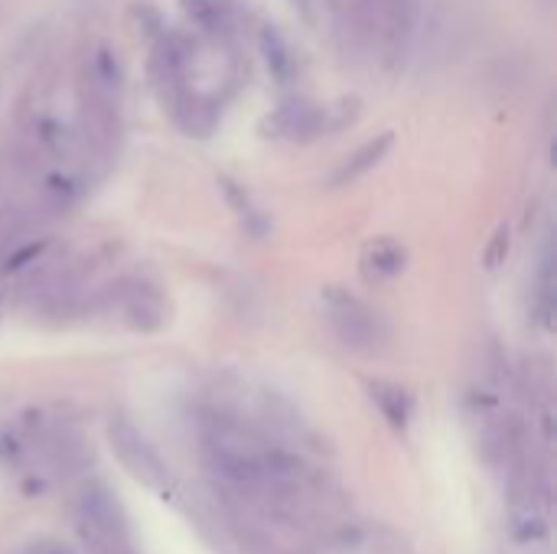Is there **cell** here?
<instances>
[{
	"label": "cell",
	"instance_id": "1",
	"mask_svg": "<svg viewBox=\"0 0 557 554\" xmlns=\"http://www.w3.org/2000/svg\"><path fill=\"white\" fill-rule=\"evenodd\" d=\"M117 95H121V65L111 49H95L82 72V114L85 131L95 147L111 150L117 140Z\"/></svg>",
	"mask_w": 557,
	"mask_h": 554
},
{
	"label": "cell",
	"instance_id": "2",
	"mask_svg": "<svg viewBox=\"0 0 557 554\" xmlns=\"http://www.w3.org/2000/svg\"><path fill=\"white\" fill-rule=\"evenodd\" d=\"M75 529L91 554H137L121 503L101 483H91L82 490Z\"/></svg>",
	"mask_w": 557,
	"mask_h": 554
},
{
	"label": "cell",
	"instance_id": "3",
	"mask_svg": "<svg viewBox=\"0 0 557 554\" xmlns=\"http://www.w3.org/2000/svg\"><path fill=\"white\" fill-rule=\"evenodd\" d=\"M323 310L330 320V330L336 333V340L352 349V353H375L385 343V327L379 320V313L359 300L356 294L343 291V287H326L323 291Z\"/></svg>",
	"mask_w": 557,
	"mask_h": 554
},
{
	"label": "cell",
	"instance_id": "4",
	"mask_svg": "<svg viewBox=\"0 0 557 554\" xmlns=\"http://www.w3.org/2000/svg\"><path fill=\"white\" fill-rule=\"evenodd\" d=\"M108 441H111L117 460L124 464V470L134 480H140L144 487H150L157 493H170V470H166V464L160 460L153 444L127 418H111Z\"/></svg>",
	"mask_w": 557,
	"mask_h": 554
},
{
	"label": "cell",
	"instance_id": "5",
	"mask_svg": "<svg viewBox=\"0 0 557 554\" xmlns=\"http://www.w3.org/2000/svg\"><path fill=\"white\" fill-rule=\"evenodd\" d=\"M261 131H264V137H284V140L326 137V108L323 104H310L304 98L284 101L274 114L264 118Z\"/></svg>",
	"mask_w": 557,
	"mask_h": 554
},
{
	"label": "cell",
	"instance_id": "6",
	"mask_svg": "<svg viewBox=\"0 0 557 554\" xmlns=\"http://www.w3.org/2000/svg\"><path fill=\"white\" fill-rule=\"evenodd\" d=\"M336 36L346 49H369L379 39V0H330Z\"/></svg>",
	"mask_w": 557,
	"mask_h": 554
},
{
	"label": "cell",
	"instance_id": "7",
	"mask_svg": "<svg viewBox=\"0 0 557 554\" xmlns=\"http://www.w3.org/2000/svg\"><path fill=\"white\" fill-rule=\"evenodd\" d=\"M117 304H121V313L124 320L134 327V330H160L163 320H166V304L160 297L157 287L144 284V281H127L117 287Z\"/></svg>",
	"mask_w": 557,
	"mask_h": 554
},
{
	"label": "cell",
	"instance_id": "8",
	"mask_svg": "<svg viewBox=\"0 0 557 554\" xmlns=\"http://www.w3.org/2000/svg\"><path fill=\"white\" fill-rule=\"evenodd\" d=\"M414 0H379V42L388 59H398L414 29Z\"/></svg>",
	"mask_w": 557,
	"mask_h": 554
},
{
	"label": "cell",
	"instance_id": "9",
	"mask_svg": "<svg viewBox=\"0 0 557 554\" xmlns=\"http://www.w3.org/2000/svg\"><path fill=\"white\" fill-rule=\"evenodd\" d=\"M392 144H395V134H392V131H385V134H379V137L366 140L362 147H356V150H352V153L336 167V173L330 176V186H349V183L362 180L369 170H375V167L385 160V153L392 150Z\"/></svg>",
	"mask_w": 557,
	"mask_h": 554
},
{
	"label": "cell",
	"instance_id": "10",
	"mask_svg": "<svg viewBox=\"0 0 557 554\" xmlns=\"http://www.w3.org/2000/svg\"><path fill=\"white\" fill-rule=\"evenodd\" d=\"M183 13L212 39H228L235 29V3L232 0H180Z\"/></svg>",
	"mask_w": 557,
	"mask_h": 554
},
{
	"label": "cell",
	"instance_id": "11",
	"mask_svg": "<svg viewBox=\"0 0 557 554\" xmlns=\"http://www.w3.org/2000/svg\"><path fill=\"white\" fill-rule=\"evenodd\" d=\"M405 248L395 238H375L362 255V271L369 281H388L405 271Z\"/></svg>",
	"mask_w": 557,
	"mask_h": 554
},
{
	"label": "cell",
	"instance_id": "12",
	"mask_svg": "<svg viewBox=\"0 0 557 554\" xmlns=\"http://www.w3.org/2000/svg\"><path fill=\"white\" fill-rule=\"evenodd\" d=\"M219 186H222V193H225L228 206L235 209V219L242 222V229H245L248 235L261 238V235L268 232V216H264V212H261V206L251 199V193H248L242 183L228 180V176H219Z\"/></svg>",
	"mask_w": 557,
	"mask_h": 554
},
{
	"label": "cell",
	"instance_id": "13",
	"mask_svg": "<svg viewBox=\"0 0 557 554\" xmlns=\"http://www.w3.org/2000/svg\"><path fill=\"white\" fill-rule=\"evenodd\" d=\"M258 46H261L264 62H268V72H271L281 85H290L294 75H297V59H294L287 39H284L274 26H261Z\"/></svg>",
	"mask_w": 557,
	"mask_h": 554
},
{
	"label": "cell",
	"instance_id": "14",
	"mask_svg": "<svg viewBox=\"0 0 557 554\" xmlns=\"http://www.w3.org/2000/svg\"><path fill=\"white\" fill-rule=\"evenodd\" d=\"M369 398L375 402V408L385 415V421L392 428H408V418H411V395L395 385V382H385V379H375L369 382Z\"/></svg>",
	"mask_w": 557,
	"mask_h": 554
},
{
	"label": "cell",
	"instance_id": "15",
	"mask_svg": "<svg viewBox=\"0 0 557 554\" xmlns=\"http://www.w3.org/2000/svg\"><path fill=\"white\" fill-rule=\"evenodd\" d=\"M506 258H509V229L503 225V229L493 235V242H490V248H486V255H483V264H486L490 271H496Z\"/></svg>",
	"mask_w": 557,
	"mask_h": 554
},
{
	"label": "cell",
	"instance_id": "16",
	"mask_svg": "<svg viewBox=\"0 0 557 554\" xmlns=\"http://www.w3.org/2000/svg\"><path fill=\"white\" fill-rule=\"evenodd\" d=\"M39 554H69L65 549H55V545H49V549H42Z\"/></svg>",
	"mask_w": 557,
	"mask_h": 554
}]
</instances>
